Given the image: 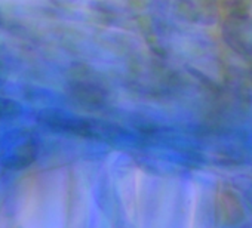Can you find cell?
<instances>
[{
	"label": "cell",
	"instance_id": "6da1fadb",
	"mask_svg": "<svg viewBox=\"0 0 252 228\" xmlns=\"http://www.w3.org/2000/svg\"><path fill=\"white\" fill-rule=\"evenodd\" d=\"M221 39L234 55L252 58V12L225 15L221 21Z\"/></svg>",
	"mask_w": 252,
	"mask_h": 228
}]
</instances>
